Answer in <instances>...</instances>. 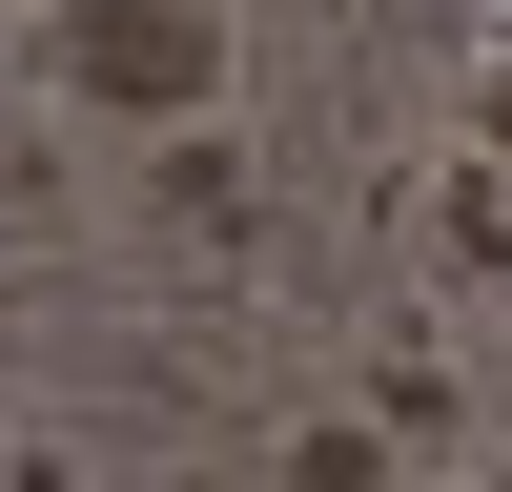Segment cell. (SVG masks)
<instances>
[{
    "mask_svg": "<svg viewBox=\"0 0 512 492\" xmlns=\"http://www.w3.org/2000/svg\"><path fill=\"white\" fill-rule=\"evenodd\" d=\"M62 82L103 123H205L226 82V0H62Z\"/></svg>",
    "mask_w": 512,
    "mask_h": 492,
    "instance_id": "obj_1",
    "label": "cell"
},
{
    "mask_svg": "<svg viewBox=\"0 0 512 492\" xmlns=\"http://www.w3.org/2000/svg\"><path fill=\"white\" fill-rule=\"evenodd\" d=\"M431 226H451V267H512V144H472V185H451Z\"/></svg>",
    "mask_w": 512,
    "mask_h": 492,
    "instance_id": "obj_2",
    "label": "cell"
},
{
    "mask_svg": "<svg viewBox=\"0 0 512 492\" xmlns=\"http://www.w3.org/2000/svg\"><path fill=\"white\" fill-rule=\"evenodd\" d=\"M472 144H512V62H492V82H472Z\"/></svg>",
    "mask_w": 512,
    "mask_h": 492,
    "instance_id": "obj_3",
    "label": "cell"
}]
</instances>
